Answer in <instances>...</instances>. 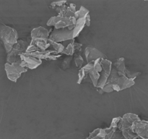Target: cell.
Here are the masks:
<instances>
[{
    "label": "cell",
    "instance_id": "obj_1",
    "mask_svg": "<svg viewBox=\"0 0 148 139\" xmlns=\"http://www.w3.org/2000/svg\"><path fill=\"white\" fill-rule=\"evenodd\" d=\"M140 120L138 115L133 113H127L121 117L118 125V128L122 132L127 139H138V135L134 131L133 125L135 122Z\"/></svg>",
    "mask_w": 148,
    "mask_h": 139
},
{
    "label": "cell",
    "instance_id": "obj_2",
    "mask_svg": "<svg viewBox=\"0 0 148 139\" xmlns=\"http://www.w3.org/2000/svg\"><path fill=\"white\" fill-rule=\"evenodd\" d=\"M106 83L113 85L114 91H121L134 85L135 82H134V80L129 78L126 75V74L121 73L117 71L115 68L113 67L111 73Z\"/></svg>",
    "mask_w": 148,
    "mask_h": 139
},
{
    "label": "cell",
    "instance_id": "obj_3",
    "mask_svg": "<svg viewBox=\"0 0 148 139\" xmlns=\"http://www.w3.org/2000/svg\"><path fill=\"white\" fill-rule=\"evenodd\" d=\"M0 36L1 39L4 43V49L6 52L8 53L12 49L13 46L17 42L18 34L15 29L1 24L0 28Z\"/></svg>",
    "mask_w": 148,
    "mask_h": 139
},
{
    "label": "cell",
    "instance_id": "obj_4",
    "mask_svg": "<svg viewBox=\"0 0 148 139\" xmlns=\"http://www.w3.org/2000/svg\"><path fill=\"white\" fill-rule=\"evenodd\" d=\"M30 43L23 40H18L17 43L13 46L12 49L7 53V62L8 63H14L17 61L21 60L20 54L25 53L27 51Z\"/></svg>",
    "mask_w": 148,
    "mask_h": 139
},
{
    "label": "cell",
    "instance_id": "obj_5",
    "mask_svg": "<svg viewBox=\"0 0 148 139\" xmlns=\"http://www.w3.org/2000/svg\"><path fill=\"white\" fill-rule=\"evenodd\" d=\"M21 62L22 60H20L12 64L8 63V62L5 64L4 69H5L7 78L10 81L16 82L22 73L27 72V68L22 66Z\"/></svg>",
    "mask_w": 148,
    "mask_h": 139
},
{
    "label": "cell",
    "instance_id": "obj_6",
    "mask_svg": "<svg viewBox=\"0 0 148 139\" xmlns=\"http://www.w3.org/2000/svg\"><path fill=\"white\" fill-rule=\"evenodd\" d=\"M77 23L75 17H62L54 16L51 17L47 22L48 26H53L56 29H63L70 26H75Z\"/></svg>",
    "mask_w": 148,
    "mask_h": 139
},
{
    "label": "cell",
    "instance_id": "obj_7",
    "mask_svg": "<svg viewBox=\"0 0 148 139\" xmlns=\"http://www.w3.org/2000/svg\"><path fill=\"white\" fill-rule=\"evenodd\" d=\"M121 117H117L113 119L109 127L105 128V135L103 139H127L122 132L118 128V125Z\"/></svg>",
    "mask_w": 148,
    "mask_h": 139
},
{
    "label": "cell",
    "instance_id": "obj_8",
    "mask_svg": "<svg viewBox=\"0 0 148 139\" xmlns=\"http://www.w3.org/2000/svg\"><path fill=\"white\" fill-rule=\"evenodd\" d=\"M49 38L59 43L62 41H71L72 39H75L74 30H70L68 28L63 29L54 28L50 34Z\"/></svg>",
    "mask_w": 148,
    "mask_h": 139
},
{
    "label": "cell",
    "instance_id": "obj_9",
    "mask_svg": "<svg viewBox=\"0 0 148 139\" xmlns=\"http://www.w3.org/2000/svg\"><path fill=\"white\" fill-rule=\"evenodd\" d=\"M112 62L107 59H102L103 70L101 72V78H100L98 83L97 85V88H103L106 84L108 78L112 71Z\"/></svg>",
    "mask_w": 148,
    "mask_h": 139
},
{
    "label": "cell",
    "instance_id": "obj_10",
    "mask_svg": "<svg viewBox=\"0 0 148 139\" xmlns=\"http://www.w3.org/2000/svg\"><path fill=\"white\" fill-rule=\"evenodd\" d=\"M20 58H21L22 60L21 65L24 67L27 68V69H36L42 64L41 59H37V58L27 54L26 52L21 54Z\"/></svg>",
    "mask_w": 148,
    "mask_h": 139
},
{
    "label": "cell",
    "instance_id": "obj_11",
    "mask_svg": "<svg viewBox=\"0 0 148 139\" xmlns=\"http://www.w3.org/2000/svg\"><path fill=\"white\" fill-rule=\"evenodd\" d=\"M85 55L86 58V61L88 63L90 62H95L96 59L99 58H103V59H106V56L103 54L101 51L97 49L96 48L92 47V46H87L85 50Z\"/></svg>",
    "mask_w": 148,
    "mask_h": 139
},
{
    "label": "cell",
    "instance_id": "obj_12",
    "mask_svg": "<svg viewBox=\"0 0 148 139\" xmlns=\"http://www.w3.org/2000/svg\"><path fill=\"white\" fill-rule=\"evenodd\" d=\"M133 129L139 137L148 139V121L140 120L135 122L133 125Z\"/></svg>",
    "mask_w": 148,
    "mask_h": 139
},
{
    "label": "cell",
    "instance_id": "obj_13",
    "mask_svg": "<svg viewBox=\"0 0 148 139\" xmlns=\"http://www.w3.org/2000/svg\"><path fill=\"white\" fill-rule=\"evenodd\" d=\"M49 31L45 28L40 26L33 29L31 31L32 39H49Z\"/></svg>",
    "mask_w": 148,
    "mask_h": 139
},
{
    "label": "cell",
    "instance_id": "obj_14",
    "mask_svg": "<svg viewBox=\"0 0 148 139\" xmlns=\"http://www.w3.org/2000/svg\"><path fill=\"white\" fill-rule=\"evenodd\" d=\"M93 65L94 62H90L82 67V68H80V70H79V74H78V84H80L88 77V75H89L90 70L93 67Z\"/></svg>",
    "mask_w": 148,
    "mask_h": 139
},
{
    "label": "cell",
    "instance_id": "obj_15",
    "mask_svg": "<svg viewBox=\"0 0 148 139\" xmlns=\"http://www.w3.org/2000/svg\"><path fill=\"white\" fill-rule=\"evenodd\" d=\"M49 39H32L30 43L35 45L40 51H45L51 46L48 41Z\"/></svg>",
    "mask_w": 148,
    "mask_h": 139
},
{
    "label": "cell",
    "instance_id": "obj_16",
    "mask_svg": "<svg viewBox=\"0 0 148 139\" xmlns=\"http://www.w3.org/2000/svg\"><path fill=\"white\" fill-rule=\"evenodd\" d=\"M76 12V5L71 3L64 10H62L61 12L58 13V15L62 16V17H75Z\"/></svg>",
    "mask_w": 148,
    "mask_h": 139
},
{
    "label": "cell",
    "instance_id": "obj_17",
    "mask_svg": "<svg viewBox=\"0 0 148 139\" xmlns=\"http://www.w3.org/2000/svg\"><path fill=\"white\" fill-rule=\"evenodd\" d=\"M86 25V20H85V17L83 18H79L77 20V23L75 24V28L74 30V38H76L79 36V34L80 33V32L83 30L84 27Z\"/></svg>",
    "mask_w": 148,
    "mask_h": 139
},
{
    "label": "cell",
    "instance_id": "obj_18",
    "mask_svg": "<svg viewBox=\"0 0 148 139\" xmlns=\"http://www.w3.org/2000/svg\"><path fill=\"white\" fill-rule=\"evenodd\" d=\"M113 65H114V67L117 71L121 72V73L126 74V71H127V69L125 66V63H124V58H119L118 59L115 61V62Z\"/></svg>",
    "mask_w": 148,
    "mask_h": 139
},
{
    "label": "cell",
    "instance_id": "obj_19",
    "mask_svg": "<svg viewBox=\"0 0 148 139\" xmlns=\"http://www.w3.org/2000/svg\"><path fill=\"white\" fill-rule=\"evenodd\" d=\"M105 135V129L97 128L90 133L87 139H103Z\"/></svg>",
    "mask_w": 148,
    "mask_h": 139
},
{
    "label": "cell",
    "instance_id": "obj_20",
    "mask_svg": "<svg viewBox=\"0 0 148 139\" xmlns=\"http://www.w3.org/2000/svg\"><path fill=\"white\" fill-rule=\"evenodd\" d=\"M89 77L90 78L94 86L97 87V85H98V81H99L100 78H101V72H98V70H96L94 67H92V69L90 70Z\"/></svg>",
    "mask_w": 148,
    "mask_h": 139
},
{
    "label": "cell",
    "instance_id": "obj_21",
    "mask_svg": "<svg viewBox=\"0 0 148 139\" xmlns=\"http://www.w3.org/2000/svg\"><path fill=\"white\" fill-rule=\"evenodd\" d=\"M48 41H49V44H50L51 46H53L54 51H56L58 54H61L62 53H63L64 50V49H65V46H64L63 44L59 43V42H56V41H55L52 40V39H51L50 38H49V40H48Z\"/></svg>",
    "mask_w": 148,
    "mask_h": 139
},
{
    "label": "cell",
    "instance_id": "obj_22",
    "mask_svg": "<svg viewBox=\"0 0 148 139\" xmlns=\"http://www.w3.org/2000/svg\"><path fill=\"white\" fill-rule=\"evenodd\" d=\"M75 39H72L69 43H68L67 46L65 47L63 53L69 56H72L75 54Z\"/></svg>",
    "mask_w": 148,
    "mask_h": 139
},
{
    "label": "cell",
    "instance_id": "obj_23",
    "mask_svg": "<svg viewBox=\"0 0 148 139\" xmlns=\"http://www.w3.org/2000/svg\"><path fill=\"white\" fill-rule=\"evenodd\" d=\"M89 14V10H87L85 7L83 6H81L80 8H79V10L75 12V18L77 20V19L79 18H83V17H85L87 15Z\"/></svg>",
    "mask_w": 148,
    "mask_h": 139
},
{
    "label": "cell",
    "instance_id": "obj_24",
    "mask_svg": "<svg viewBox=\"0 0 148 139\" xmlns=\"http://www.w3.org/2000/svg\"><path fill=\"white\" fill-rule=\"evenodd\" d=\"M67 4V1L66 0H60V1H53V2L51 3V6L52 9H56L59 8V7H62L64 5H66Z\"/></svg>",
    "mask_w": 148,
    "mask_h": 139
},
{
    "label": "cell",
    "instance_id": "obj_25",
    "mask_svg": "<svg viewBox=\"0 0 148 139\" xmlns=\"http://www.w3.org/2000/svg\"><path fill=\"white\" fill-rule=\"evenodd\" d=\"M75 65H76L77 67L79 68V69L82 67V66L84 63V59L83 58H82V56H81V54H77L75 55Z\"/></svg>",
    "mask_w": 148,
    "mask_h": 139
},
{
    "label": "cell",
    "instance_id": "obj_26",
    "mask_svg": "<svg viewBox=\"0 0 148 139\" xmlns=\"http://www.w3.org/2000/svg\"><path fill=\"white\" fill-rule=\"evenodd\" d=\"M72 56H69V57H66V59L63 61V62H62V69L66 70L67 69V68H69V66H70V64H71V62H72Z\"/></svg>",
    "mask_w": 148,
    "mask_h": 139
},
{
    "label": "cell",
    "instance_id": "obj_27",
    "mask_svg": "<svg viewBox=\"0 0 148 139\" xmlns=\"http://www.w3.org/2000/svg\"><path fill=\"white\" fill-rule=\"evenodd\" d=\"M102 91H103V93H111L112 91H114V88H113V85L109 83H106L104 85L103 88H101Z\"/></svg>",
    "mask_w": 148,
    "mask_h": 139
},
{
    "label": "cell",
    "instance_id": "obj_28",
    "mask_svg": "<svg viewBox=\"0 0 148 139\" xmlns=\"http://www.w3.org/2000/svg\"><path fill=\"white\" fill-rule=\"evenodd\" d=\"M85 20H86V25L90 26V17L89 14L85 17Z\"/></svg>",
    "mask_w": 148,
    "mask_h": 139
},
{
    "label": "cell",
    "instance_id": "obj_29",
    "mask_svg": "<svg viewBox=\"0 0 148 139\" xmlns=\"http://www.w3.org/2000/svg\"><path fill=\"white\" fill-rule=\"evenodd\" d=\"M138 139H144V138H143L141 137H138Z\"/></svg>",
    "mask_w": 148,
    "mask_h": 139
},
{
    "label": "cell",
    "instance_id": "obj_30",
    "mask_svg": "<svg viewBox=\"0 0 148 139\" xmlns=\"http://www.w3.org/2000/svg\"><path fill=\"white\" fill-rule=\"evenodd\" d=\"M145 1H148V0H145Z\"/></svg>",
    "mask_w": 148,
    "mask_h": 139
}]
</instances>
